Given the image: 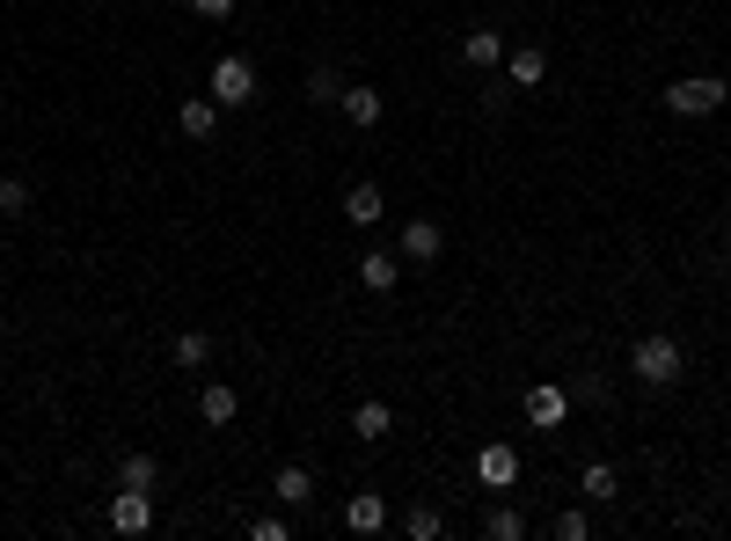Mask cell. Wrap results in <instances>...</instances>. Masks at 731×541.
Segmentation results:
<instances>
[{"label":"cell","instance_id":"6da1fadb","mask_svg":"<svg viewBox=\"0 0 731 541\" xmlns=\"http://www.w3.org/2000/svg\"><path fill=\"white\" fill-rule=\"evenodd\" d=\"M681 345H673V337H666V329H658V337H636V351H630V373L636 381H644V388H673V381H681Z\"/></svg>","mask_w":731,"mask_h":541},{"label":"cell","instance_id":"7a4b0ae2","mask_svg":"<svg viewBox=\"0 0 731 541\" xmlns=\"http://www.w3.org/2000/svg\"><path fill=\"white\" fill-rule=\"evenodd\" d=\"M724 96L731 88L717 74H687V81H666V96L658 103H666L673 118H709V110H724Z\"/></svg>","mask_w":731,"mask_h":541},{"label":"cell","instance_id":"3957f363","mask_svg":"<svg viewBox=\"0 0 731 541\" xmlns=\"http://www.w3.org/2000/svg\"><path fill=\"white\" fill-rule=\"evenodd\" d=\"M213 103H219V110H242V103H256V67L227 51V59L213 67Z\"/></svg>","mask_w":731,"mask_h":541},{"label":"cell","instance_id":"277c9868","mask_svg":"<svg viewBox=\"0 0 731 541\" xmlns=\"http://www.w3.org/2000/svg\"><path fill=\"white\" fill-rule=\"evenodd\" d=\"M476 483H483V491H512V483H519V454H512L505 440L476 446Z\"/></svg>","mask_w":731,"mask_h":541},{"label":"cell","instance_id":"5b68a950","mask_svg":"<svg viewBox=\"0 0 731 541\" xmlns=\"http://www.w3.org/2000/svg\"><path fill=\"white\" fill-rule=\"evenodd\" d=\"M110 527L140 541L146 527H154V497H146V491H132V483H118V497H110Z\"/></svg>","mask_w":731,"mask_h":541},{"label":"cell","instance_id":"8992f818","mask_svg":"<svg viewBox=\"0 0 731 541\" xmlns=\"http://www.w3.org/2000/svg\"><path fill=\"white\" fill-rule=\"evenodd\" d=\"M337 103H344V118L366 124V132L388 118V103H381V88H373V81H344V96H337Z\"/></svg>","mask_w":731,"mask_h":541},{"label":"cell","instance_id":"52a82bcc","mask_svg":"<svg viewBox=\"0 0 731 541\" xmlns=\"http://www.w3.org/2000/svg\"><path fill=\"white\" fill-rule=\"evenodd\" d=\"M439 249H446V235H439L432 220H410L403 242H395V256H403V264H439Z\"/></svg>","mask_w":731,"mask_h":541},{"label":"cell","instance_id":"ba28073f","mask_svg":"<svg viewBox=\"0 0 731 541\" xmlns=\"http://www.w3.org/2000/svg\"><path fill=\"white\" fill-rule=\"evenodd\" d=\"M462 59H468V67H483V74H498V67H505V37H498L490 23H476L462 37Z\"/></svg>","mask_w":731,"mask_h":541},{"label":"cell","instance_id":"9c48e42d","mask_svg":"<svg viewBox=\"0 0 731 541\" xmlns=\"http://www.w3.org/2000/svg\"><path fill=\"white\" fill-rule=\"evenodd\" d=\"M563 418H571V395H563V388H549V381H541V388H527V424L556 432Z\"/></svg>","mask_w":731,"mask_h":541},{"label":"cell","instance_id":"30bf717a","mask_svg":"<svg viewBox=\"0 0 731 541\" xmlns=\"http://www.w3.org/2000/svg\"><path fill=\"white\" fill-rule=\"evenodd\" d=\"M344 527H351V534H381V527H388V497H381V491H359L351 505H344Z\"/></svg>","mask_w":731,"mask_h":541},{"label":"cell","instance_id":"8fae6325","mask_svg":"<svg viewBox=\"0 0 731 541\" xmlns=\"http://www.w3.org/2000/svg\"><path fill=\"white\" fill-rule=\"evenodd\" d=\"M235 410H242V395L227 388V381H205V388H197V418L205 424H235Z\"/></svg>","mask_w":731,"mask_h":541},{"label":"cell","instance_id":"7c38bea8","mask_svg":"<svg viewBox=\"0 0 731 541\" xmlns=\"http://www.w3.org/2000/svg\"><path fill=\"white\" fill-rule=\"evenodd\" d=\"M505 81H512V88H541V81H549V59H541L535 45L505 51Z\"/></svg>","mask_w":731,"mask_h":541},{"label":"cell","instance_id":"4fadbf2b","mask_svg":"<svg viewBox=\"0 0 731 541\" xmlns=\"http://www.w3.org/2000/svg\"><path fill=\"white\" fill-rule=\"evenodd\" d=\"M176 124H183L191 140H213V132H219V103H213V96H183V110H176Z\"/></svg>","mask_w":731,"mask_h":541},{"label":"cell","instance_id":"5bb4252c","mask_svg":"<svg viewBox=\"0 0 731 541\" xmlns=\"http://www.w3.org/2000/svg\"><path fill=\"white\" fill-rule=\"evenodd\" d=\"M381 213H388V197L373 191V183H351V191H344V220L351 227H373Z\"/></svg>","mask_w":731,"mask_h":541},{"label":"cell","instance_id":"9a60e30c","mask_svg":"<svg viewBox=\"0 0 731 541\" xmlns=\"http://www.w3.org/2000/svg\"><path fill=\"white\" fill-rule=\"evenodd\" d=\"M271 497H278V505H308V497H315V476H308L300 461H286L278 476H271Z\"/></svg>","mask_w":731,"mask_h":541},{"label":"cell","instance_id":"2e32d148","mask_svg":"<svg viewBox=\"0 0 731 541\" xmlns=\"http://www.w3.org/2000/svg\"><path fill=\"white\" fill-rule=\"evenodd\" d=\"M388 424H395V410L381 395H366L359 410H351V432H359V440H388Z\"/></svg>","mask_w":731,"mask_h":541},{"label":"cell","instance_id":"e0dca14e","mask_svg":"<svg viewBox=\"0 0 731 541\" xmlns=\"http://www.w3.org/2000/svg\"><path fill=\"white\" fill-rule=\"evenodd\" d=\"M359 278H366V293H395L403 286V256H359Z\"/></svg>","mask_w":731,"mask_h":541},{"label":"cell","instance_id":"ac0fdd59","mask_svg":"<svg viewBox=\"0 0 731 541\" xmlns=\"http://www.w3.org/2000/svg\"><path fill=\"white\" fill-rule=\"evenodd\" d=\"M578 491L592 497V505H608V497H622V476H614L608 461H592V468H585V476H578Z\"/></svg>","mask_w":731,"mask_h":541},{"label":"cell","instance_id":"d6986e66","mask_svg":"<svg viewBox=\"0 0 731 541\" xmlns=\"http://www.w3.org/2000/svg\"><path fill=\"white\" fill-rule=\"evenodd\" d=\"M403 534H410V541H439V534H446V519H439L432 505H410V513H403Z\"/></svg>","mask_w":731,"mask_h":541},{"label":"cell","instance_id":"ffe728a7","mask_svg":"<svg viewBox=\"0 0 731 541\" xmlns=\"http://www.w3.org/2000/svg\"><path fill=\"white\" fill-rule=\"evenodd\" d=\"M205 359H213V337H205V329H183V337H176V366L191 373V366H205Z\"/></svg>","mask_w":731,"mask_h":541},{"label":"cell","instance_id":"44dd1931","mask_svg":"<svg viewBox=\"0 0 731 541\" xmlns=\"http://www.w3.org/2000/svg\"><path fill=\"white\" fill-rule=\"evenodd\" d=\"M154 476H161L154 454H124V468H118V483H132V491H154Z\"/></svg>","mask_w":731,"mask_h":541},{"label":"cell","instance_id":"7402d4cb","mask_svg":"<svg viewBox=\"0 0 731 541\" xmlns=\"http://www.w3.org/2000/svg\"><path fill=\"white\" fill-rule=\"evenodd\" d=\"M483 534H490V541H519V534H527V519L512 513V505H498V513L483 519Z\"/></svg>","mask_w":731,"mask_h":541},{"label":"cell","instance_id":"603a6c76","mask_svg":"<svg viewBox=\"0 0 731 541\" xmlns=\"http://www.w3.org/2000/svg\"><path fill=\"white\" fill-rule=\"evenodd\" d=\"M0 213H8V220H23L29 213V183L23 176H0Z\"/></svg>","mask_w":731,"mask_h":541},{"label":"cell","instance_id":"cb8c5ba5","mask_svg":"<svg viewBox=\"0 0 731 541\" xmlns=\"http://www.w3.org/2000/svg\"><path fill=\"white\" fill-rule=\"evenodd\" d=\"M308 96H315V103H337L344 96V74H337V67H315V74H308Z\"/></svg>","mask_w":731,"mask_h":541},{"label":"cell","instance_id":"d4e9b609","mask_svg":"<svg viewBox=\"0 0 731 541\" xmlns=\"http://www.w3.org/2000/svg\"><path fill=\"white\" fill-rule=\"evenodd\" d=\"M585 534H592V519H585V513H563L556 519V541H585Z\"/></svg>","mask_w":731,"mask_h":541},{"label":"cell","instance_id":"484cf974","mask_svg":"<svg viewBox=\"0 0 731 541\" xmlns=\"http://www.w3.org/2000/svg\"><path fill=\"white\" fill-rule=\"evenodd\" d=\"M191 15H205V23H227V15H235V0H191Z\"/></svg>","mask_w":731,"mask_h":541},{"label":"cell","instance_id":"4316f807","mask_svg":"<svg viewBox=\"0 0 731 541\" xmlns=\"http://www.w3.org/2000/svg\"><path fill=\"white\" fill-rule=\"evenodd\" d=\"M249 534H256V541H286V519L264 513V519H249Z\"/></svg>","mask_w":731,"mask_h":541},{"label":"cell","instance_id":"83f0119b","mask_svg":"<svg viewBox=\"0 0 731 541\" xmlns=\"http://www.w3.org/2000/svg\"><path fill=\"white\" fill-rule=\"evenodd\" d=\"M505 96H512V81H490L483 74V110H505Z\"/></svg>","mask_w":731,"mask_h":541},{"label":"cell","instance_id":"f1b7e54d","mask_svg":"<svg viewBox=\"0 0 731 541\" xmlns=\"http://www.w3.org/2000/svg\"><path fill=\"white\" fill-rule=\"evenodd\" d=\"M724 213H731V205H724Z\"/></svg>","mask_w":731,"mask_h":541}]
</instances>
